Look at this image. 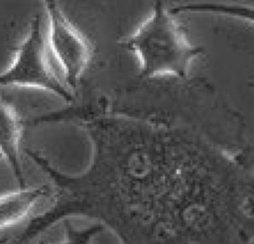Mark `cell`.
Wrapping results in <instances>:
<instances>
[{"mask_svg": "<svg viewBox=\"0 0 254 244\" xmlns=\"http://www.w3.org/2000/svg\"><path fill=\"white\" fill-rule=\"evenodd\" d=\"M47 192L46 185H26L0 194V229L18 224L27 218Z\"/></svg>", "mask_w": 254, "mask_h": 244, "instance_id": "cell-6", "label": "cell"}, {"mask_svg": "<svg viewBox=\"0 0 254 244\" xmlns=\"http://www.w3.org/2000/svg\"><path fill=\"white\" fill-rule=\"evenodd\" d=\"M42 1L49 18L50 47L64 70L67 86L74 90L90 62L92 47L65 16L58 0Z\"/></svg>", "mask_w": 254, "mask_h": 244, "instance_id": "cell-4", "label": "cell"}, {"mask_svg": "<svg viewBox=\"0 0 254 244\" xmlns=\"http://www.w3.org/2000/svg\"><path fill=\"white\" fill-rule=\"evenodd\" d=\"M103 229L104 226L101 223L93 224L88 228L81 230L68 228L65 239L61 244H94V239L103 231Z\"/></svg>", "mask_w": 254, "mask_h": 244, "instance_id": "cell-8", "label": "cell"}, {"mask_svg": "<svg viewBox=\"0 0 254 244\" xmlns=\"http://www.w3.org/2000/svg\"><path fill=\"white\" fill-rule=\"evenodd\" d=\"M83 214L119 244H252L254 167L191 131L109 117L90 130Z\"/></svg>", "mask_w": 254, "mask_h": 244, "instance_id": "cell-1", "label": "cell"}, {"mask_svg": "<svg viewBox=\"0 0 254 244\" xmlns=\"http://www.w3.org/2000/svg\"><path fill=\"white\" fill-rule=\"evenodd\" d=\"M0 86L40 89L66 102L73 101V93L61 82L48 61L39 16L32 19L26 38L19 46L12 63L0 73Z\"/></svg>", "mask_w": 254, "mask_h": 244, "instance_id": "cell-3", "label": "cell"}, {"mask_svg": "<svg viewBox=\"0 0 254 244\" xmlns=\"http://www.w3.org/2000/svg\"><path fill=\"white\" fill-rule=\"evenodd\" d=\"M170 11L178 14L221 15L244 21L254 26V5L227 1H195L177 4Z\"/></svg>", "mask_w": 254, "mask_h": 244, "instance_id": "cell-7", "label": "cell"}, {"mask_svg": "<svg viewBox=\"0 0 254 244\" xmlns=\"http://www.w3.org/2000/svg\"><path fill=\"white\" fill-rule=\"evenodd\" d=\"M4 243H6V240H5V239L0 238V244H4Z\"/></svg>", "mask_w": 254, "mask_h": 244, "instance_id": "cell-9", "label": "cell"}, {"mask_svg": "<svg viewBox=\"0 0 254 244\" xmlns=\"http://www.w3.org/2000/svg\"><path fill=\"white\" fill-rule=\"evenodd\" d=\"M23 120L16 110L0 98V157L10 166L19 187L26 186L21 160Z\"/></svg>", "mask_w": 254, "mask_h": 244, "instance_id": "cell-5", "label": "cell"}, {"mask_svg": "<svg viewBox=\"0 0 254 244\" xmlns=\"http://www.w3.org/2000/svg\"><path fill=\"white\" fill-rule=\"evenodd\" d=\"M123 44L136 56L143 78H185L202 53L200 47L190 42L174 14L160 0Z\"/></svg>", "mask_w": 254, "mask_h": 244, "instance_id": "cell-2", "label": "cell"}]
</instances>
